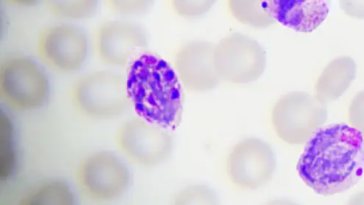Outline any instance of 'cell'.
Masks as SVG:
<instances>
[{"label":"cell","mask_w":364,"mask_h":205,"mask_svg":"<svg viewBox=\"0 0 364 205\" xmlns=\"http://www.w3.org/2000/svg\"><path fill=\"white\" fill-rule=\"evenodd\" d=\"M296 170L318 195L328 196L350 190L364 173L363 135L346 125L318 130L307 141Z\"/></svg>","instance_id":"obj_1"},{"label":"cell","mask_w":364,"mask_h":205,"mask_svg":"<svg viewBox=\"0 0 364 205\" xmlns=\"http://www.w3.org/2000/svg\"><path fill=\"white\" fill-rule=\"evenodd\" d=\"M128 97L137 115L163 130H176L183 112L181 81L166 61L151 53L139 56L126 77Z\"/></svg>","instance_id":"obj_2"},{"label":"cell","mask_w":364,"mask_h":205,"mask_svg":"<svg viewBox=\"0 0 364 205\" xmlns=\"http://www.w3.org/2000/svg\"><path fill=\"white\" fill-rule=\"evenodd\" d=\"M48 74L33 59L23 56L9 57L0 65V98L18 112L45 107L50 97Z\"/></svg>","instance_id":"obj_3"},{"label":"cell","mask_w":364,"mask_h":205,"mask_svg":"<svg viewBox=\"0 0 364 205\" xmlns=\"http://www.w3.org/2000/svg\"><path fill=\"white\" fill-rule=\"evenodd\" d=\"M70 98L79 113L97 120L118 117L131 105L126 78L110 71H96L82 76L72 87Z\"/></svg>","instance_id":"obj_4"},{"label":"cell","mask_w":364,"mask_h":205,"mask_svg":"<svg viewBox=\"0 0 364 205\" xmlns=\"http://www.w3.org/2000/svg\"><path fill=\"white\" fill-rule=\"evenodd\" d=\"M328 110L316 96L306 92H291L276 102L272 122L275 132L291 145L307 142L326 124Z\"/></svg>","instance_id":"obj_5"},{"label":"cell","mask_w":364,"mask_h":205,"mask_svg":"<svg viewBox=\"0 0 364 205\" xmlns=\"http://www.w3.org/2000/svg\"><path fill=\"white\" fill-rule=\"evenodd\" d=\"M76 187L89 200L110 201L121 197L129 188L131 174L124 162L109 152L85 157L75 172Z\"/></svg>","instance_id":"obj_6"},{"label":"cell","mask_w":364,"mask_h":205,"mask_svg":"<svg viewBox=\"0 0 364 205\" xmlns=\"http://www.w3.org/2000/svg\"><path fill=\"white\" fill-rule=\"evenodd\" d=\"M37 53L41 63L59 73L80 70L89 53V39L74 25L58 23L43 30L37 40Z\"/></svg>","instance_id":"obj_7"},{"label":"cell","mask_w":364,"mask_h":205,"mask_svg":"<svg viewBox=\"0 0 364 205\" xmlns=\"http://www.w3.org/2000/svg\"><path fill=\"white\" fill-rule=\"evenodd\" d=\"M214 65L222 78L234 84H248L258 80L267 66V55L255 39L232 33L214 47Z\"/></svg>","instance_id":"obj_8"},{"label":"cell","mask_w":364,"mask_h":205,"mask_svg":"<svg viewBox=\"0 0 364 205\" xmlns=\"http://www.w3.org/2000/svg\"><path fill=\"white\" fill-rule=\"evenodd\" d=\"M162 130L141 117L128 120L117 129L115 144L127 159L137 165L156 166L172 150V140Z\"/></svg>","instance_id":"obj_9"},{"label":"cell","mask_w":364,"mask_h":205,"mask_svg":"<svg viewBox=\"0 0 364 205\" xmlns=\"http://www.w3.org/2000/svg\"><path fill=\"white\" fill-rule=\"evenodd\" d=\"M276 158L268 142L247 138L234 147L227 160V172L237 186L250 190L262 188L272 178Z\"/></svg>","instance_id":"obj_10"},{"label":"cell","mask_w":364,"mask_h":205,"mask_svg":"<svg viewBox=\"0 0 364 205\" xmlns=\"http://www.w3.org/2000/svg\"><path fill=\"white\" fill-rule=\"evenodd\" d=\"M146 44V34L140 26L120 20L101 24L92 36L96 57L102 63L117 68L129 64Z\"/></svg>","instance_id":"obj_11"},{"label":"cell","mask_w":364,"mask_h":205,"mask_svg":"<svg viewBox=\"0 0 364 205\" xmlns=\"http://www.w3.org/2000/svg\"><path fill=\"white\" fill-rule=\"evenodd\" d=\"M332 0H261L264 12L295 32L311 33L330 14Z\"/></svg>","instance_id":"obj_12"},{"label":"cell","mask_w":364,"mask_h":205,"mask_svg":"<svg viewBox=\"0 0 364 205\" xmlns=\"http://www.w3.org/2000/svg\"><path fill=\"white\" fill-rule=\"evenodd\" d=\"M214 47L205 42L190 43L183 46L176 58V71L181 83L189 91L206 92L220 84L213 60Z\"/></svg>","instance_id":"obj_13"},{"label":"cell","mask_w":364,"mask_h":205,"mask_svg":"<svg viewBox=\"0 0 364 205\" xmlns=\"http://www.w3.org/2000/svg\"><path fill=\"white\" fill-rule=\"evenodd\" d=\"M356 75L357 65L353 58L341 56L333 59L316 81V97L325 105L338 100L348 90Z\"/></svg>","instance_id":"obj_14"},{"label":"cell","mask_w":364,"mask_h":205,"mask_svg":"<svg viewBox=\"0 0 364 205\" xmlns=\"http://www.w3.org/2000/svg\"><path fill=\"white\" fill-rule=\"evenodd\" d=\"M75 201V194L69 184L59 179L37 184L20 199V204L23 205H72Z\"/></svg>","instance_id":"obj_15"},{"label":"cell","mask_w":364,"mask_h":205,"mask_svg":"<svg viewBox=\"0 0 364 205\" xmlns=\"http://www.w3.org/2000/svg\"><path fill=\"white\" fill-rule=\"evenodd\" d=\"M15 134L12 120L1 112L0 116V179L6 182L13 175L17 164Z\"/></svg>","instance_id":"obj_16"},{"label":"cell","mask_w":364,"mask_h":205,"mask_svg":"<svg viewBox=\"0 0 364 205\" xmlns=\"http://www.w3.org/2000/svg\"><path fill=\"white\" fill-rule=\"evenodd\" d=\"M54 16L65 20H84L94 16L100 0H43Z\"/></svg>","instance_id":"obj_17"},{"label":"cell","mask_w":364,"mask_h":205,"mask_svg":"<svg viewBox=\"0 0 364 205\" xmlns=\"http://www.w3.org/2000/svg\"><path fill=\"white\" fill-rule=\"evenodd\" d=\"M231 14L239 22L256 28H266L274 21L263 11L261 0H229Z\"/></svg>","instance_id":"obj_18"},{"label":"cell","mask_w":364,"mask_h":205,"mask_svg":"<svg viewBox=\"0 0 364 205\" xmlns=\"http://www.w3.org/2000/svg\"><path fill=\"white\" fill-rule=\"evenodd\" d=\"M176 12L181 16L189 19L206 14L216 4L217 0H171Z\"/></svg>","instance_id":"obj_19"},{"label":"cell","mask_w":364,"mask_h":205,"mask_svg":"<svg viewBox=\"0 0 364 205\" xmlns=\"http://www.w3.org/2000/svg\"><path fill=\"white\" fill-rule=\"evenodd\" d=\"M112 12L120 16H137L146 12L154 0H104Z\"/></svg>","instance_id":"obj_20"},{"label":"cell","mask_w":364,"mask_h":205,"mask_svg":"<svg viewBox=\"0 0 364 205\" xmlns=\"http://www.w3.org/2000/svg\"><path fill=\"white\" fill-rule=\"evenodd\" d=\"M348 121L364 137V90L353 98L348 110Z\"/></svg>","instance_id":"obj_21"},{"label":"cell","mask_w":364,"mask_h":205,"mask_svg":"<svg viewBox=\"0 0 364 205\" xmlns=\"http://www.w3.org/2000/svg\"><path fill=\"white\" fill-rule=\"evenodd\" d=\"M339 6L348 16L364 19V0H339Z\"/></svg>","instance_id":"obj_22"},{"label":"cell","mask_w":364,"mask_h":205,"mask_svg":"<svg viewBox=\"0 0 364 205\" xmlns=\"http://www.w3.org/2000/svg\"><path fill=\"white\" fill-rule=\"evenodd\" d=\"M5 4L21 9H28L36 6L41 0H3Z\"/></svg>","instance_id":"obj_23"}]
</instances>
